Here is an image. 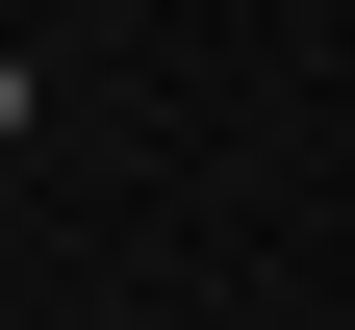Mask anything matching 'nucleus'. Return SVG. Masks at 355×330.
<instances>
[{
	"mask_svg": "<svg viewBox=\"0 0 355 330\" xmlns=\"http://www.w3.org/2000/svg\"><path fill=\"white\" fill-rule=\"evenodd\" d=\"M0 153H26V51H0Z\"/></svg>",
	"mask_w": 355,
	"mask_h": 330,
	"instance_id": "f257e3e1",
	"label": "nucleus"
}]
</instances>
